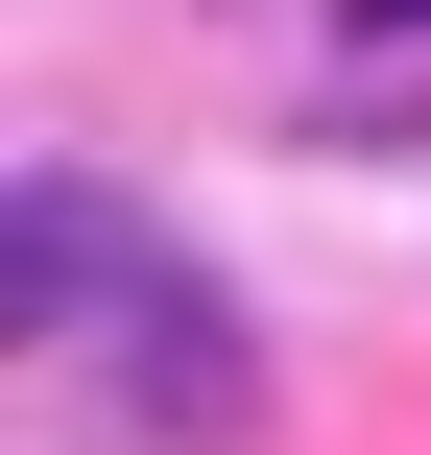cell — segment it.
Returning <instances> with one entry per match:
<instances>
[{
	"label": "cell",
	"instance_id": "obj_1",
	"mask_svg": "<svg viewBox=\"0 0 431 455\" xmlns=\"http://www.w3.org/2000/svg\"><path fill=\"white\" fill-rule=\"evenodd\" d=\"M360 24H431V0H360Z\"/></svg>",
	"mask_w": 431,
	"mask_h": 455
}]
</instances>
